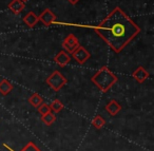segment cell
I'll use <instances>...</instances> for the list:
<instances>
[{"label": "cell", "mask_w": 154, "mask_h": 151, "mask_svg": "<svg viewBox=\"0 0 154 151\" xmlns=\"http://www.w3.org/2000/svg\"><path fill=\"white\" fill-rule=\"evenodd\" d=\"M39 21H41L45 27H49L56 21V15L50 9H45L40 15L38 16Z\"/></svg>", "instance_id": "obj_6"}, {"label": "cell", "mask_w": 154, "mask_h": 151, "mask_svg": "<svg viewBox=\"0 0 154 151\" xmlns=\"http://www.w3.org/2000/svg\"><path fill=\"white\" fill-rule=\"evenodd\" d=\"M79 40L77 38L75 35L70 34L63 39L62 41V49L66 52H69V53H72L76 48L79 47Z\"/></svg>", "instance_id": "obj_5"}, {"label": "cell", "mask_w": 154, "mask_h": 151, "mask_svg": "<svg viewBox=\"0 0 154 151\" xmlns=\"http://www.w3.org/2000/svg\"><path fill=\"white\" fill-rule=\"evenodd\" d=\"M50 108H51V111H53V113H59L63 109V105L59 99H55L51 102Z\"/></svg>", "instance_id": "obj_16"}, {"label": "cell", "mask_w": 154, "mask_h": 151, "mask_svg": "<svg viewBox=\"0 0 154 151\" xmlns=\"http://www.w3.org/2000/svg\"><path fill=\"white\" fill-rule=\"evenodd\" d=\"M38 21H39L38 16H37L34 12H29V13L23 17V22L29 27V28L35 27Z\"/></svg>", "instance_id": "obj_11"}, {"label": "cell", "mask_w": 154, "mask_h": 151, "mask_svg": "<svg viewBox=\"0 0 154 151\" xmlns=\"http://www.w3.org/2000/svg\"><path fill=\"white\" fill-rule=\"evenodd\" d=\"M72 57L76 60L79 64H84L86 61H88L91 57V54L89 51H87L86 48L79 46L78 48L74 50L72 52Z\"/></svg>", "instance_id": "obj_4"}, {"label": "cell", "mask_w": 154, "mask_h": 151, "mask_svg": "<svg viewBox=\"0 0 154 151\" xmlns=\"http://www.w3.org/2000/svg\"><path fill=\"white\" fill-rule=\"evenodd\" d=\"M12 90H13V85L8 79H2L0 81V94L1 95H8L9 93H11Z\"/></svg>", "instance_id": "obj_12"}, {"label": "cell", "mask_w": 154, "mask_h": 151, "mask_svg": "<svg viewBox=\"0 0 154 151\" xmlns=\"http://www.w3.org/2000/svg\"><path fill=\"white\" fill-rule=\"evenodd\" d=\"M24 7H26V5H24V2H22L21 0H12L9 3V10L15 15L21 13L24 10Z\"/></svg>", "instance_id": "obj_10"}, {"label": "cell", "mask_w": 154, "mask_h": 151, "mask_svg": "<svg viewBox=\"0 0 154 151\" xmlns=\"http://www.w3.org/2000/svg\"><path fill=\"white\" fill-rule=\"evenodd\" d=\"M37 109H38V112L41 114V116H42V115H45V114H47V113L51 112V108H50L49 105L43 104V102Z\"/></svg>", "instance_id": "obj_18"}, {"label": "cell", "mask_w": 154, "mask_h": 151, "mask_svg": "<svg viewBox=\"0 0 154 151\" xmlns=\"http://www.w3.org/2000/svg\"><path fill=\"white\" fill-rule=\"evenodd\" d=\"M29 102H30L34 108H38V107L43 102V98L41 97L38 93H34L30 98H29Z\"/></svg>", "instance_id": "obj_14"}, {"label": "cell", "mask_w": 154, "mask_h": 151, "mask_svg": "<svg viewBox=\"0 0 154 151\" xmlns=\"http://www.w3.org/2000/svg\"><path fill=\"white\" fill-rule=\"evenodd\" d=\"M132 77L139 83H145L149 77V72L143 67H138L134 72L132 73Z\"/></svg>", "instance_id": "obj_7"}, {"label": "cell", "mask_w": 154, "mask_h": 151, "mask_svg": "<svg viewBox=\"0 0 154 151\" xmlns=\"http://www.w3.org/2000/svg\"><path fill=\"white\" fill-rule=\"evenodd\" d=\"M21 1H22V2H24V3H26V2H28L29 0H21Z\"/></svg>", "instance_id": "obj_20"}, {"label": "cell", "mask_w": 154, "mask_h": 151, "mask_svg": "<svg viewBox=\"0 0 154 151\" xmlns=\"http://www.w3.org/2000/svg\"><path fill=\"white\" fill-rule=\"evenodd\" d=\"M95 32L115 53H120L137 35L140 28L119 8H115L98 26Z\"/></svg>", "instance_id": "obj_1"}, {"label": "cell", "mask_w": 154, "mask_h": 151, "mask_svg": "<svg viewBox=\"0 0 154 151\" xmlns=\"http://www.w3.org/2000/svg\"><path fill=\"white\" fill-rule=\"evenodd\" d=\"M45 83H47V85H49L50 88H52L54 91L57 92L66 85L68 79L66 78V76L63 74H61L59 71L56 70L50 76H48Z\"/></svg>", "instance_id": "obj_3"}, {"label": "cell", "mask_w": 154, "mask_h": 151, "mask_svg": "<svg viewBox=\"0 0 154 151\" xmlns=\"http://www.w3.org/2000/svg\"><path fill=\"white\" fill-rule=\"evenodd\" d=\"M105 110L107 111V113L111 116H115V115L118 114L120 110H122V106L116 102L115 99H112L106 105L105 107Z\"/></svg>", "instance_id": "obj_9"}, {"label": "cell", "mask_w": 154, "mask_h": 151, "mask_svg": "<svg viewBox=\"0 0 154 151\" xmlns=\"http://www.w3.org/2000/svg\"><path fill=\"white\" fill-rule=\"evenodd\" d=\"M41 121H42V123L45 124V125H47V126L53 125V124L56 121L55 113H53L51 111V112H49V113H47V114L42 115V117H41Z\"/></svg>", "instance_id": "obj_13"}, {"label": "cell", "mask_w": 154, "mask_h": 151, "mask_svg": "<svg viewBox=\"0 0 154 151\" xmlns=\"http://www.w3.org/2000/svg\"><path fill=\"white\" fill-rule=\"evenodd\" d=\"M106 121L101 115H95V117L92 119V126L95 129H101L103 127H105Z\"/></svg>", "instance_id": "obj_15"}, {"label": "cell", "mask_w": 154, "mask_h": 151, "mask_svg": "<svg viewBox=\"0 0 154 151\" xmlns=\"http://www.w3.org/2000/svg\"><path fill=\"white\" fill-rule=\"evenodd\" d=\"M54 61L60 67H66L70 64L71 61V56L66 53V51H60L54 57Z\"/></svg>", "instance_id": "obj_8"}, {"label": "cell", "mask_w": 154, "mask_h": 151, "mask_svg": "<svg viewBox=\"0 0 154 151\" xmlns=\"http://www.w3.org/2000/svg\"><path fill=\"white\" fill-rule=\"evenodd\" d=\"M20 151H41L34 142H29Z\"/></svg>", "instance_id": "obj_17"}, {"label": "cell", "mask_w": 154, "mask_h": 151, "mask_svg": "<svg viewBox=\"0 0 154 151\" xmlns=\"http://www.w3.org/2000/svg\"><path fill=\"white\" fill-rule=\"evenodd\" d=\"M118 78L112 71L109 70L108 67H101L92 77L91 81L100 90L101 92H108L116 83Z\"/></svg>", "instance_id": "obj_2"}, {"label": "cell", "mask_w": 154, "mask_h": 151, "mask_svg": "<svg viewBox=\"0 0 154 151\" xmlns=\"http://www.w3.org/2000/svg\"><path fill=\"white\" fill-rule=\"evenodd\" d=\"M78 1H80V0H68V2L71 3L72 5H75L76 3H78Z\"/></svg>", "instance_id": "obj_19"}]
</instances>
